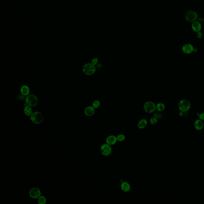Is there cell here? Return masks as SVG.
Segmentation results:
<instances>
[{"label": "cell", "mask_w": 204, "mask_h": 204, "mask_svg": "<svg viewBox=\"0 0 204 204\" xmlns=\"http://www.w3.org/2000/svg\"><path fill=\"white\" fill-rule=\"evenodd\" d=\"M83 71L86 75H91L95 73L96 72V67L91 63H88L84 65L83 67Z\"/></svg>", "instance_id": "6da1fadb"}, {"label": "cell", "mask_w": 204, "mask_h": 204, "mask_svg": "<svg viewBox=\"0 0 204 204\" xmlns=\"http://www.w3.org/2000/svg\"><path fill=\"white\" fill-rule=\"evenodd\" d=\"M43 119L42 114L39 112H34L30 116V120L36 124H41L43 121Z\"/></svg>", "instance_id": "7a4b0ae2"}, {"label": "cell", "mask_w": 204, "mask_h": 204, "mask_svg": "<svg viewBox=\"0 0 204 204\" xmlns=\"http://www.w3.org/2000/svg\"><path fill=\"white\" fill-rule=\"evenodd\" d=\"M191 103L187 99H182L179 102L178 104V109L181 111L186 112L188 111L191 108Z\"/></svg>", "instance_id": "3957f363"}, {"label": "cell", "mask_w": 204, "mask_h": 204, "mask_svg": "<svg viewBox=\"0 0 204 204\" xmlns=\"http://www.w3.org/2000/svg\"><path fill=\"white\" fill-rule=\"evenodd\" d=\"M25 102L27 105L31 107H34L38 104V98L35 95L30 94L26 97Z\"/></svg>", "instance_id": "277c9868"}, {"label": "cell", "mask_w": 204, "mask_h": 204, "mask_svg": "<svg viewBox=\"0 0 204 204\" xmlns=\"http://www.w3.org/2000/svg\"><path fill=\"white\" fill-rule=\"evenodd\" d=\"M185 18L188 22H193L197 19V14L194 11H188L185 13Z\"/></svg>", "instance_id": "5b68a950"}, {"label": "cell", "mask_w": 204, "mask_h": 204, "mask_svg": "<svg viewBox=\"0 0 204 204\" xmlns=\"http://www.w3.org/2000/svg\"><path fill=\"white\" fill-rule=\"evenodd\" d=\"M145 111L148 113H151L154 112L156 109V105L152 101H147L144 104L143 106Z\"/></svg>", "instance_id": "8992f818"}, {"label": "cell", "mask_w": 204, "mask_h": 204, "mask_svg": "<svg viewBox=\"0 0 204 204\" xmlns=\"http://www.w3.org/2000/svg\"><path fill=\"white\" fill-rule=\"evenodd\" d=\"M100 150L101 154L105 156H109L112 152V148L111 145L107 143L102 145L100 147Z\"/></svg>", "instance_id": "52a82bcc"}, {"label": "cell", "mask_w": 204, "mask_h": 204, "mask_svg": "<svg viewBox=\"0 0 204 204\" xmlns=\"http://www.w3.org/2000/svg\"><path fill=\"white\" fill-rule=\"evenodd\" d=\"M29 194L30 197L32 198H37L40 196L41 192L38 188L34 187L30 191Z\"/></svg>", "instance_id": "ba28073f"}, {"label": "cell", "mask_w": 204, "mask_h": 204, "mask_svg": "<svg viewBox=\"0 0 204 204\" xmlns=\"http://www.w3.org/2000/svg\"><path fill=\"white\" fill-rule=\"evenodd\" d=\"M194 47L192 45L190 44H186L183 46L182 50L185 54H190L193 52Z\"/></svg>", "instance_id": "9c48e42d"}, {"label": "cell", "mask_w": 204, "mask_h": 204, "mask_svg": "<svg viewBox=\"0 0 204 204\" xmlns=\"http://www.w3.org/2000/svg\"><path fill=\"white\" fill-rule=\"evenodd\" d=\"M95 112V108L93 106H88L84 110V113L88 116H91L93 115Z\"/></svg>", "instance_id": "30bf717a"}, {"label": "cell", "mask_w": 204, "mask_h": 204, "mask_svg": "<svg viewBox=\"0 0 204 204\" xmlns=\"http://www.w3.org/2000/svg\"><path fill=\"white\" fill-rule=\"evenodd\" d=\"M117 142L116 137L114 135H110L106 138V142L107 144L112 146L116 144Z\"/></svg>", "instance_id": "8fae6325"}, {"label": "cell", "mask_w": 204, "mask_h": 204, "mask_svg": "<svg viewBox=\"0 0 204 204\" xmlns=\"http://www.w3.org/2000/svg\"><path fill=\"white\" fill-rule=\"evenodd\" d=\"M204 123L202 120L200 119H198L195 120L194 122V127L195 129L197 131H200L204 127Z\"/></svg>", "instance_id": "7c38bea8"}, {"label": "cell", "mask_w": 204, "mask_h": 204, "mask_svg": "<svg viewBox=\"0 0 204 204\" xmlns=\"http://www.w3.org/2000/svg\"><path fill=\"white\" fill-rule=\"evenodd\" d=\"M192 28L194 31L196 32H200L202 29L200 23L198 21L193 22L192 24Z\"/></svg>", "instance_id": "4fadbf2b"}, {"label": "cell", "mask_w": 204, "mask_h": 204, "mask_svg": "<svg viewBox=\"0 0 204 204\" xmlns=\"http://www.w3.org/2000/svg\"><path fill=\"white\" fill-rule=\"evenodd\" d=\"M121 188L122 191L124 192H128L131 190V185L127 182H123L121 183Z\"/></svg>", "instance_id": "5bb4252c"}, {"label": "cell", "mask_w": 204, "mask_h": 204, "mask_svg": "<svg viewBox=\"0 0 204 204\" xmlns=\"http://www.w3.org/2000/svg\"><path fill=\"white\" fill-rule=\"evenodd\" d=\"M20 92L23 95L28 96L30 93V89L27 85H23L20 89Z\"/></svg>", "instance_id": "9a60e30c"}, {"label": "cell", "mask_w": 204, "mask_h": 204, "mask_svg": "<svg viewBox=\"0 0 204 204\" xmlns=\"http://www.w3.org/2000/svg\"><path fill=\"white\" fill-rule=\"evenodd\" d=\"M147 120L145 119H142L138 122V126L140 129H144L147 125Z\"/></svg>", "instance_id": "2e32d148"}, {"label": "cell", "mask_w": 204, "mask_h": 204, "mask_svg": "<svg viewBox=\"0 0 204 204\" xmlns=\"http://www.w3.org/2000/svg\"><path fill=\"white\" fill-rule=\"evenodd\" d=\"M24 111L25 114L27 116H31V115L32 114V111L31 107L29 105H27L25 107Z\"/></svg>", "instance_id": "e0dca14e"}, {"label": "cell", "mask_w": 204, "mask_h": 204, "mask_svg": "<svg viewBox=\"0 0 204 204\" xmlns=\"http://www.w3.org/2000/svg\"><path fill=\"white\" fill-rule=\"evenodd\" d=\"M156 109L158 111H163L165 109V105L164 103H160L156 105Z\"/></svg>", "instance_id": "ac0fdd59"}, {"label": "cell", "mask_w": 204, "mask_h": 204, "mask_svg": "<svg viewBox=\"0 0 204 204\" xmlns=\"http://www.w3.org/2000/svg\"><path fill=\"white\" fill-rule=\"evenodd\" d=\"M46 202V198L43 196H40L38 198V203L39 204H45Z\"/></svg>", "instance_id": "d6986e66"}, {"label": "cell", "mask_w": 204, "mask_h": 204, "mask_svg": "<svg viewBox=\"0 0 204 204\" xmlns=\"http://www.w3.org/2000/svg\"><path fill=\"white\" fill-rule=\"evenodd\" d=\"M116 138H117V141L120 142H123L124 140L126 137L123 134H120L116 136Z\"/></svg>", "instance_id": "ffe728a7"}, {"label": "cell", "mask_w": 204, "mask_h": 204, "mask_svg": "<svg viewBox=\"0 0 204 204\" xmlns=\"http://www.w3.org/2000/svg\"><path fill=\"white\" fill-rule=\"evenodd\" d=\"M100 105V102L98 100H95L94 101L93 103V104H92V106L95 109L99 108Z\"/></svg>", "instance_id": "44dd1931"}, {"label": "cell", "mask_w": 204, "mask_h": 204, "mask_svg": "<svg viewBox=\"0 0 204 204\" xmlns=\"http://www.w3.org/2000/svg\"><path fill=\"white\" fill-rule=\"evenodd\" d=\"M157 122H158V118L154 116L150 118V120H149V122L150 124L152 125L156 124L157 123Z\"/></svg>", "instance_id": "7402d4cb"}, {"label": "cell", "mask_w": 204, "mask_h": 204, "mask_svg": "<svg viewBox=\"0 0 204 204\" xmlns=\"http://www.w3.org/2000/svg\"><path fill=\"white\" fill-rule=\"evenodd\" d=\"M98 59L97 58H93V60H92L91 61V63L93 64V65H96L98 63Z\"/></svg>", "instance_id": "603a6c76"}, {"label": "cell", "mask_w": 204, "mask_h": 204, "mask_svg": "<svg viewBox=\"0 0 204 204\" xmlns=\"http://www.w3.org/2000/svg\"><path fill=\"white\" fill-rule=\"evenodd\" d=\"M160 112L158 111V112H156V113L154 114V117H156L157 118H160L162 116V114H161V113Z\"/></svg>", "instance_id": "cb8c5ba5"}, {"label": "cell", "mask_w": 204, "mask_h": 204, "mask_svg": "<svg viewBox=\"0 0 204 204\" xmlns=\"http://www.w3.org/2000/svg\"><path fill=\"white\" fill-rule=\"evenodd\" d=\"M199 119L202 120H204V113H202L199 114L198 116Z\"/></svg>", "instance_id": "d4e9b609"}, {"label": "cell", "mask_w": 204, "mask_h": 204, "mask_svg": "<svg viewBox=\"0 0 204 204\" xmlns=\"http://www.w3.org/2000/svg\"><path fill=\"white\" fill-rule=\"evenodd\" d=\"M197 36L198 38H201L202 37V34L200 31L197 32Z\"/></svg>", "instance_id": "484cf974"}, {"label": "cell", "mask_w": 204, "mask_h": 204, "mask_svg": "<svg viewBox=\"0 0 204 204\" xmlns=\"http://www.w3.org/2000/svg\"><path fill=\"white\" fill-rule=\"evenodd\" d=\"M102 67H103V64H102V63H98L96 65V68H98V69H100V68H102Z\"/></svg>", "instance_id": "4316f807"}, {"label": "cell", "mask_w": 204, "mask_h": 204, "mask_svg": "<svg viewBox=\"0 0 204 204\" xmlns=\"http://www.w3.org/2000/svg\"><path fill=\"white\" fill-rule=\"evenodd\" d=\"M198 22H203L204 21V19L200 17V18H198Z\"/></svg>", "instance_id": "83f0119b"}]
</instances>
